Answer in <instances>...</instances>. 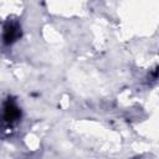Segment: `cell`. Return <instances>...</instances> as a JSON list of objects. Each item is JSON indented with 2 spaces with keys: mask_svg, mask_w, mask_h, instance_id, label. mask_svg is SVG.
Masks as SVG:
<instances>
[{
  "mask_svg": "<svg viewBox=\"0 0 159 159\" xmlns=\"http://www.w3.org/2000/svg\"><path fill=\"white\" fill-rule=\"evenodd\" d=\"M21 26L17 21L15 20H7L4 25V31H2V42L6 46L12 45L21 37Z\"/></svg>",
  "mask_w": 159,
  "mask_h": 159,
  "instance_id": "6da1fadb",
  "label": "cell"
},
{
  "mask_svg": "<svg viewBox=\"0 0 159 159\" xmlns=\"http://www.w3.org/2000/svg\"><path fill=\"white\" fill-rule=\"evenodd\" d=\"M2 118L6 123L12 124L15 122H17L21 118V109L17 107L16 102L11 98H9L5 103H4V113H2Z\"/></svg>",
  "mask_w": 159,
  "mask_h": 159,
  "instance_id": "7a4b0ae2",
  "label": "cell"
}]
</instances>
